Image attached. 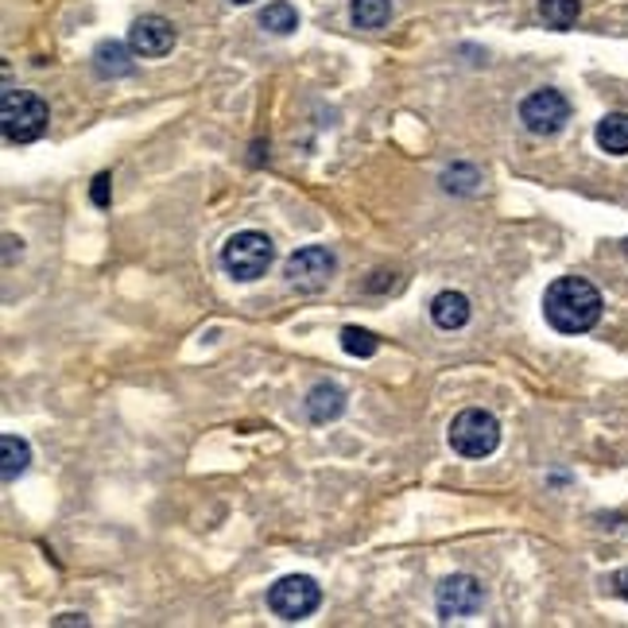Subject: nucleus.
I'll use <instances>...</instances> for the list:
<instances>
[{
  "label": "nucleus",
  "mask_w": 628,
  "mask_h": 628,
  "mask_svg": "<svg viewBox=\"0 0 628 628\" xmlns=\"http://www.w3.org/2000/svg\"><path fill=\"white\" fill-rule=\"evenodd\" d=\"M602 292L582 275H563L543 295V315L558 334H586L602 322Z\"/></svg>",
  "instance_id": "f257e3e1"
},
{
  "label": "nucleus",
  "mask_w": 628,
  "mask_h": 628,
  "mask_svg": "<svg viewBox=\"0 0 628 628\" xmlns=\"http://www.w3.org/2000/svg\"><path fill=\"white\" fill-rule=\"evenodd\" d=\"M47 121H51V109L39 94H27V89H4V106H0V128H4V140L9 144H32L47 133Z\"/></svg>",
  "instance_id": "f03ea898"
},
{
  "label": "nucleus",
  "mask_w": 628,
  "mask_h": 628,
  "mask_svg": "<svg viewBox=\"0 0 628 628\" xmlns=\"http://www.w3.org/2000/svg\"><path fill=\"white\" fill-rule=\"evenodd\" d=\"M272 260H275V245L272 237L260 230H241L222 245V268L233 280H241V284H253V280L268 275Z\"/></svg>",
  "instance_id": "7ed1b4c3"
},
{
  "label": "nucleus",
  "mask_w": 628,
  "mask_h": 628,
  "mask_svg": "<svg viewBox=\"0 0 628 628\" xmlns=\"http://www.w3.org/2000/svg\"><path fill=\"white\" fill-rule=\"evenodd\" d=\"M446 439H451V451L461 454V458H489L501 446V423L485 407H466L454 416Z\"/></svg>",
  "instance_id": "20e7f679"
},
{
  "label": "nucleus",
  "mask_w": 628,
  "mask_h": 628,
  "mask_svg": "<svg viewBox=\"0 0 628 628\" xmlns=\"http://www.w3.org/2000/svg\"><path fill=\"white\" fill-rule=\"evenodd\" d=\"M337 272V260L334 253H330L327 245H303L295 248L292 257H287L284 264V280L292 292L299 295H319L330 287V280H334Z\"/></svg>",
  "instance_id": "39448f33"
},
{
  "label": "nucleus",
  "mask_w": 628,
  "mask_h": 628,
  "mask_svg": "<svg viewBox=\"0 0 628 628\" xmlns=\"http://www.w3.org/2000/svg\"><path fill=\"white\" fill-rule=\"evenodd\" d=\"M319 605H322V590H319V582L307 575H287L268 590V609H272L280 620H287V625L307 620Z\"/></svg>",
  "instance_id": "423d86ee"
},
{
  "label": "nucleus",
  "mask_w": 628,
  "mask_h": 628,
  "mask_svg": "<svg viewBox=\"0 0 628 628\" xmlns=\"http://www.w3.org/2000/svg\"><path fill=\"white\" fill-rule=\"evenodd\" d=\"M520 121L531 136H555L567 128L570 121V101L558 89H535L520 101Z\"/></svg>",
  "instance_id": "0eeeda50"
},
{
  "label": "nucleus",
  "mask_w": 628,
  "mask_h": 628,
  "mask_svg": "<svg viewBox=\"0 0 628 628\" xmlns=\"http://www.w3.org/2000/svg\"><path fill=\"white\" fill-rule=\"evenodd\" d=\"M485 605V586L473 575H454L434 593V609L443 620H469Z\"/></svg>",
  "instance_id": "6e6552de"
},
{
  "label": "nucleus",
  "mask_w": 628,
  "mask_h": 628,
  "mask_svg": "<svg viewBox=\"0 0 628 628\" xmlns=\"http://www.w3.org/2000/svg\"><path fill=\"white\" fill-rule=\"evenodd\" d=\"M128 47L140 59H163L175 47V24L168 16H140L128 27Z\"/></svg>",
  "instance_id": "1a4fd4ad"
},
{
  "label": "nucleus",
  "mask_w": 628,
  "mask_h": 628,
  "mask_svg": "<svg viewBox=\"0 0 628 628\" xmlns=\"http://www.w3.org/2000/svg\"><path fill=\"white\" fill-rule=\"evenodd\" d=\"M133 47L121 44V39H101L98 47H94V71L101 74V78H128V74L136 71L133 62Z\"/></svg>",
  "instance_id": "9d476101"
},
{
  "label": "nucleus",
  "mask_w": 628,
  "mask_h": 628,
  "mask_svg": "<svg viewBox=\"0 0 628 628\" xmlns=\"http://www.w3.org/2000/svg\"><path fill=\"white\" fill-rule=\"evenodd\" d=\"M303 407H307L310 423H334V419L345 411V392L337 389V384L322 381V384H315V389L307 392Z\"/></svg>",
  "instance_id": "9b49d317"
},
{
  "label": "nucleus",
  "mask_w": 628,
  "mask_h": 628,
  "mask_svg": "<svg viewBox=\"0 0 628 628\" xmlns=\"http://www.w3.org/2000/svg\"><path fill=\"white\" fill-rule=\"evenodd\" d=\"M431 319L439 330H461L469 322V299L461 292H439L431 299Z\"/></svg>",
  "instance_id": "f8f14e48"
},
{
  "label": "nucleus",
  "mask_w": 628,
  "mask_h": 628,
  "mask_svg": "<svg viewBox=\"0 0 628 628\" xmlns=\"http://www.w3.org/2000/svg\"><path fill=\"white\" fill-rule=\"evenodd\" d=\"M27 466H32V446H27V439H20V434H0V478L12 485Z\"/></svg>",
  "instance_id": "ddd939ff"
},
{
  "label": "nucleus",
  "mask_w": 628,
  "mask_h": 628,
  "mask_svg": "<svg viewBox=\"0 0 628 628\" xmlns=\"http://www.w3.org/2000/svg\"><path fill=\"white\" fill-rule=\"evenodd\" d=\"M593 136H598V148L609 156H628V113H605Z\"/></svg>",
  "instance_id": "4468645a"
},
{
  "label": "nucleus",
  "mask_w": 628,
  "mask_h": 628,
  "mask_svg": "<svg viewBox=\"0 0 628 628\" xmlns=\"http://www.w3.org/2000/svg\"><path fill=\"white\" fill-rule=\"evenodd\" d=\"M349 20L361 32H381L392 20V0H349Z\"/></svg>",
  "instance_id": "2eb2a0df"
},
{
  "label": "nucleus",
  "mask_w": 628,
  "mask_h": 628,
  "mask_svg": "<svg viewBox=\"0 0 628 628\" xmlns=\"http://www.w3.org/2000/svg\"><path fill=\"white\" fill-rule=\"evenodd\" d=\"M582 16V0H540V20L555 32H570Z\"/></svg>",
  "instance_id": "dca6fc26"
},
{
  "label": "nucleus",
  "mask_w": 628,
  "mask_h": 628,
  "mask_svg": "<svg viewBox=\"0 0 628 628\" xmlns=\"http://www.w3.org/2000/svg\"><path fill=\"white\" fill-rule=\"evenodd\" d=\"M260 27L272 32V36H292L295 27H299V12L287 0H272L268 9H260Z\"/></svg>",
  "instance_id": "f3484780"
},
{
  "label": "nucleus",
  "mask_w": 628,
  "mask_h": 628,
  "mask_svg": "<svg viewBox=\"0 0 628 628\" xmlns=\"http://www.w3.org/2000/svg\"><path fill=\"white\" fill-rule=\"evenodd\" d=\"M342 349L349 357H372V354H377V337H372L369 330H361V327H345L342 330Z\"/></svg>",
  "instance_id": "a211bd4d"
},
{
  "label": "nucleus",
  "mask_w": 628,
  "mask_h": 628,
  "mask_svg": "<svg viewBox=\"0 0 628 628\" xmlns=\"http://www.w3.org/2000/svg\"><path fill=\"white\" fill-rule=\"evenodd\" d=\"M478 183H481L478 168H469V163H458V168H446L443 171V186H446V190H458V195L478 190Z\"/></svg>",
  "instance_id": "6ab92c4d"
},
{
  "label": "nucleus",
  "mask_w": 628,
  "mask_h": 628,
  "mask_svg": "<svg viewBox=\"0 0 628 628\" xmlns=\"http://www.w3.org/2000/svg\"><path fill=\"white\" fill-rule=\"evenodd\" d=\"M109 183H113V178H109V171H101V175L94 178V186H89V198H94V206H98V210H106V206H109Z\"/></svg>",
  "instance_id": "aec40b11"
},
{
  "label": "nucleus",
  "mask_w": 628,
  "mask_h": 628,
  "mask_svg": "<svg viewBox=\"0 0 628 628\" xmlns=\"http://www.w3.org/2000/svg\"><path fill=\"white\" fill-rule=\"evenodd\" d=\"M613 590H617V593H620V598H625V602H628V567H625V570H620V575H617V578H613Z\"/></svg>",
  "instance_id": "412c9836"
},
{
  "label": "nucleus",
  "mask_w": 628,
  "mask_h": 628,
  "mask_svg": "<svg viewBox=\"0 0 628 628\" xmlns=\"http://www.w3.org/2000/svg\"><path fill=\"white\" fill-rule=\"evenodd\" d=\"M4 245H9V253H4V264H12V257H16V245H24V241H16L12 233H4Z\"/></svg>",
  "instance_id": "4be33fe9"
},
{
  "label": "nucleus",
  "mask_w": 628,
  "mask_h": 628,
  "mask_svg": "<svg viewBox=\"0 0 628 628\" xmlns=\"http://www.w3.org/2000/svg\"><path fill=\"white\" fill-rule=\"evenodd\" d=\"M54 625H86V617H78V613H62Z\"/></svg>",
  "instance_id": "5701e85b"
},
{
  "label": "nucleus",
  "mask_w": 628,
  "mask_h": 628,
  "mask_svg": "<svg viewBox=\"0 0 628 628\" xmlns=\"http://www.w3.org/2000/svg\"><path fill=\"white\" fill-rule=\"evenodd\" d=\"M230 4H253V0H230Z\"/></svg>",
  "instance_id": "b1692460"
},
{
  "label": "nucleus",
  "mask_w": 628,
  "mask_h": 628,
  "mask_svg": "<svg viewBox=\"0 0 628 628\" xmlns=\"http://www.w3.org/2000/svg\"><path fill=\"white\" fill-rule=\"evenodd\" d=\"M625 257H628V241H625Z\"/></svg>",
  "instance_id": "393cba45"
}]
</instances>
